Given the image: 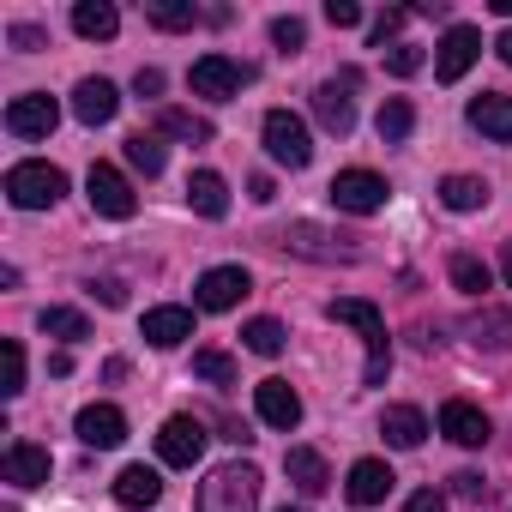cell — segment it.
I'll return each instance as SVG.
<instances>
[{
	"label": "cell",
	"instance_id": "6da1fadb",
	"mask_svg": "<svg viewBox=\"0 0 512 512\" xmlns=\"http://www.w3.org/2000/svg\"><path fill=\"white\" fill-rule=\"evenodd\" d=\"M326 320H338V326H356L362 338H368V386H386V368H392V344H386V320H380V308L374 302H362V296H338L332 308H326Z\"/></svg>",
	"mask_w": 512,
	"mask_h": 512
},
{
	"label": "cell",
	"instance_id": "7a4b0ae2",
	"mask_svg": "<svg viewBox=\"0 0 512 512\" xmlns=\"http://www.w3.org/2000/svg\"><path fill=\"white\" fill-rule=\"evenodd\" d=\"M260 506V470L253 464H217L199 482V512H253Z\"/></svg>",
	"mask_w": 512,
	"mask_h": 512
},
{
	"label": "cell",
	"instance_id": "3957f363",
	"mask_svg": "<svg viewBox=\"0 0 512 512\" xmlns=\"http://www.w3.org/2000/svg\"><path fill=\"white\" fill-rule=\"evenodd\" d=\"M61 193H67V175L55 163H13L7 169V199L19 211H49V205H61Z\"/></svg>",
	"mask_w": 512,
	"mask_h": 512
},
{
	"label": "cell",
	"instance_id": "277c9868",
	"mask_svg": "<svg viewBox=\"0 0 512 512\" xmlns=\"http://www.w3.org/2000/svg\"><path fill=\"white\" fill-rule=\"evenodd\" d=\"M187 85H193V97H205V103H229V97H241V91L253 85V67H241V61H229V55H199L193 73H187Z\"/></svg>",
	"mask_w": 512,
	"mask_h": 512
},
{
	"label": "cell",
	"instance_id": "5b68a950",
	"mask_svg": "<svg viewBox=\"0 0 512 512\" xmlns=\"http://www.w3.org/2000/svg\"><path fill=\"white\" fill-rule=\"evenodd\" d=\"M326 193H332V205L350 211V217H374V211H386V199H392L386 175H374V169H338Z\"/></svg>",
	"mask_w": 512,
	"mask_h": 512
},
{
	"label": "cell",
	"instance_id": "8992f818",
	"mask_svg": "<svg viewBox=\"0 0 512 512\" xmlns=\"http://www.w3.org/2000/svg\"><path fill=\"white\" fill-rule=\"evenodd\" d=\"M260 133H266V151H272L284 169H308V163H314V139H308V121H302V115L272 109Z\"/></svg>",
	"mask_w": 512,
	"mask_h": 512
},
{
	"label": "cell",
	"instance_id": "52a82bcc",
	"mask_svg": "<svg viewBox=\"0 0 512 512\" xmlns=\"http://www.w3.org/2000/svg\"><path fill=\"white\" fill-rule=\"evenodd\" d=\"M85 193H91V211H97V217H115V223H127V217L139 211V193H133V181H127L115 163H91V175H85Z\"/></svg>",
	"mask_w": 512,
	"mask_h": 512
},
{
	"label": "cell",
	"instance_id": "ba28073f",
	"mask_svg": "<svg viewBox=\"0 0 512 512\" xmlns=\"http://www.w3.org/2000/svg\"><path fill=\"white\" fill-rule=\"evenodd\" d=\"M205 422L199 416H169L163 428H157V458L163 464H175V470H193L199 458H205Z\"/></svg>",
	"mask_w": 512,
	"mask_h": 512
},
{
	"label": "cell",
	"instance_id": "9c48e42d",
	"mask_svg": "<svg viewBox=\"0 0 512 512\" xmlns=\"http://www.w3.org/2000/svg\"><path fill=\"white\" fill-rule=\"evenodd\" d=\"M476 61H482V31H476V25H452V31L440 37V49H434V79H440V85H458Z\"/></svg>",
	"mask_w": 512,
	"mask_h": 512
},
{
	"label": "cell",
	"instance_id": "30bf717a",
	"mask_svg": "<svg viewBox=\"0 0 512 512\" xmlns=\"http://www.w3.org/2000/svg\"><path fill=\"white\" fill-rule=\"evenodd\" d=\"M55 121H61V103L43 97V91H25V97L7 103V133H13V139H49Z\"/></svg>",
	"mask_w": 512,
	"mask_h": 512
},
{
	"label": "cell",
	"instance_id": "8fae6325",
	"mask_svg": "<svg viewBox=\"0 0 512 512\" xmlns=\"http://www.w3.org/2000/svg\"><path fill=\"white\" fill-rule=\"evenodd\" d=\"M247 290H253V278H247L241 266H211V272L193 284V302H199L205 314H229Z\"/></svg>",
	"mask_w": 512,
	"mask_h": 512
},
{
	"label": "cell",
	"instance_id": "7c38bea8",
	"mask_svg": "<svg viewBox=\"0 0 512 512\" xmlns=\"http://www.w3.org/2000/svg\"><path fill=\"white\" fill-rule=\"evenodd\" d=\"M49 470H55V458H49V446H37V440H13L7 458H0V476H7L13 488H43Z\"/></svg>",
	"mask_w": 512,
	"mask_h": 512
},
{
	"label": "cell",
	"instance_id": "4fadbf2b",
	"mask_svg": "<svg viewBox=\"0 0 512 512\" xmlns=\"http://www.w3.org/2000/svg\"><path fill=\"white\" fill-rule=\"evenodd\" d=\"M253 410H260L266 428H284V434L302 422V398H296L290 380H260V386H253Z\"/></svg>",
	"mask_w": 512,
	"mask_h": 512
},
{
	"label": "cell",
	"instance_id": "5bb4252c",
	"mask_svg": "<svg viewBox=\"0 0 512 512\" xmlns=\"http://www.w3.org/2000/svg\"><path fill=\"white\" fill-rule=\"evenodd\" d=\"M284 241H290L296 253H308V260H326V266H332V260H338V266H356V260H362V247H350L344 235L332 241V235H326V229H314V223H290V235H284Z\"/></svg>",
	"mask_w": 512,
	"mask_h": 512
},
{
	"label": "cell",
	"instance_id": "9a60e30c",
	"mask_svg": "<svg viewBox=\"0 0 512 512\" xmlns=\"http://www.w3.org/2000/svg\"><path fill=\"white\" fill-rule=\"evenodd\" d=\"M73 428H79V440H85V446H97V452H115V446L127 440V416H121L115 404H85Z\"/></svg>",
	"mask_w": 512,
	"mask_h": 512
},
{
	"label": "cell",
	"instance_id": "2e32d148",
	"mask_svg": "<svg viewBox=\"0 0 512 512\" xmlns=\"http://www.w3.org/2000/svg\"><path fill=\"white\" fill-rule=\"evenodd\" d=\"M392 482H398V476H392V464H386V458H356V464H350L344 494H350L356 506H380V500L392 494Z\"/></svg>",
	"mask_w": 512,
	"mask_h": 512
},
{
	"label": "cell",
	"instance_id": "e0dca14e",
	"mask_svg": "<svg viewBox=\"0 0 512 512\" xmlns=\"http://www.w3.org/2000/svg\"><path fill=\"white\" fill-rule=\"evenodd\" d=\"M115 109H121V91H115L109 79H79V91H73V115H79L85 127H109Z\"/></svg>",
	"mask_w": 512,
	"mask_h": 512
},
{
	"label": "cell",
	"instance_id": "ac0fdd59",
	"mask_svg": "<svg viewBox=\"0 0 512 512\" xmlns=\"http://www.w3.org/2000/svg\"><path fill=\"white\" fill-rule=\"evenodd\" d=\"M440 434L452 440V446H488V416L476 410V404H464V398H452L446 410H440Z\"/></svg>",
	"mask_w": 512,
	"mask_h": 512
},
{
	"label": "cell",
	"instance_id": "d6986e66",
	"mask_svg": "<svg viewBox=\"0 0 512 512\" xmlns=\"http://www.w3.org/2000/svg\"><path fill=\"white\" fill-rule=\"evenodd\" d=\"M115 500H121L127 512H151V506L163 500V476H157L151 464H127V470L115 476Z\"/></svg>",
	"mask_w": 512,
	"mask_h": 512
},
{
	"label": "cell",
	"instance_id": "ffe728a7",
	"mask_svg": "<svg viewBox=\"0 0 512 512\" xmlns=\"http://www.w3.org/2000/svg\"><path fill=\"white\" fill-rule=\"evenodd\" d=\"M470 127L494 145H512V97H500V91L470 97Z\"/></svg>",
	"mask_w": 512,
	"mask_h": 512
},
{
	"label": "cell",
	"instance_id": "44dd1931",
	"mask_svg": "<svg viewBox=\"0 0 512 512\" xmlns=\"http://www.w3.org/2000/svg\"><path fill=\"white\" fill-rule=\"evenodd\" d=\"M139 332H145V344L175 350V344H187V338H193V308H151V314L139 320Z\"/></svg>",
	"mask_w": 512,
	"mask_h": 512
},
{
	"label": "cell",
	"instance_id": "7402d4cb",
	"mask_svg": "<svg viewBox=\"0 0 512 512\" xmlns=\"http://www.w3.org/2000/svg\"><path fill=\"white\" fill-rule=\"evenodd\" d=\"M314 115H320V127H326V133H338V139H344V133L356 127V103H350V85H344V79L320 85V91H314Z\"/></svg>",
	"mask_w": 512,
	"mask_h": 512
},
{
	"label": "cell",
	"instance_id": "603a6c76",
	"mask_svg": "<svg viewBox=\"0 0 512 512\" xmlns=\"http://www.w3.org/2000/svg\"><path fill=\"white\" fill-rule=\"evenodd\" d=\"M380 434H386V446H398V452H416V446L428 440V416H422L416 404H392V410L380 416Z\"/></svg>",
	"mask_w": 512,
	"mask_h": 512
},
{
	"label": "cell",
	"instance_id": "cb8c5ba5",
	"mask_svg": "<svg viewBox=\"0 0 512 512\" xmlns=\"http://www.w3.org/2000/svg\"><path fill=\"white\" fill-rule=\"evenodd\" d=\"M284 476H290V482H296L308 500L332 488V470H326V458H320L314 446H290V452H284Z\"/></svg>",
	"mask_w": 512,
	"mask_h": 512
},
{
	"label": "cell",
	"instance_id": "d4e9b609",
	"mask_svg": "<svg viewBox=\"0 0 512 512\" xmlns=\"http://www.w3.org/2000/svg\"><path fill=\"white\" fill-rule=\"evenodd\" d=\"M187 205H193L199 217H229V187H223V175H217V169L187 175Z\"/></svg>",
	"mask_w": 512,
	"mask_h": 512
},
{
	"label": "cell",
	"instance_id": "484cf974",
	"mask_svg": "<svg viewBox=\"0 0 512 512\" xmlns=\"http://www.w3.org/2000/svg\"><path fill=\"white\" fill-rule=\"evenodd\" d=\"M73 31H79L85 43H109V37L121 31V13L109 7V0H79V7H73Z\"/></svg>",
	"mask_w": 512,
	"mask_h": 512
},
{
	"label": "cell",
	"instance_id": "4316f807",
	"mask_svg": "<svg viewBox=\"0 0 512 512\" xmlns=\"http://www.w3.org/2000/svg\"><path fill=\"white\" fill-rule=\"evenodd\" d=\"M157 133L187 139V145H205V139H211V121L193 115V109H157Z\"/></svg>",
	"mask_w": 512,
	"mask_h": 512
},
{
	"label": "cell",
	"instance_id": "83f0119b",
	"mask_svg": "<svg viewBox=\"0 0 512 512\" xmlns=\"http://www.w3.org/2000/svg\"><path fill=\"white\" fill-rule=\"evenodd\" d=\"M145 19L157 31H193L199 25V7H193V0H145Z\"/></svg>",
	"mask_w": 512,
	"mask_h": 512
},
{
	"label": "cell",
	"instance_id": "f1b7e54d",
	"mask_svg": "<svg viewBox=\"0 0 512 512\" xmlns=\"http://www.w3.org/2000/svg\"><path fill=\"white\" fill-rule=\"evenodd\" d=\"M440 205L446 211H476V205H488V187L476 175H446L440 181Z\"/></svg>",
	"mask_w": 512,
	"mask_h": 512
},
{
	"label": "cell",
	"instance_id": "f546056e",
	"mask_svg": "<svg viewBox=\"0 0 512 512\" xmlns=\"http://www.w3.org/2000/svg\"><path fill=\"white\" fill-rule=\"evenodd\" d=\"M43 338H61V344H85L91 338V320L79 308H43Z\"/></svg>",
	"mask_w": 512,
	"mask_h": 512
},
{
	"label": "cell",
	"instance_id": "4dcf8cb0",
	"mask_svg": "<svg viewBox=\"0 0 512 512\" xmlns=\"http://www.w3.org/2000/svg\"><path fill=\"white\" fill-rule=\"evenodd\" d=\"M127 163H133L139 175H163V163H169L163 133H133V139H127Z\"/></svg>",
	"mask_w": 512,
	"mask_h": 512
},
{
	"label": "cell",
	"instance_id": "1f68e13d",
	"mask_svg": "<svg viewBox=\"0 0 512 512\" xmlns=\"http://www.w3.org/2000/svg\"><path fill=\"white\" fill-rule=\"evenodd\" d=\"M374 127H380V139H386V145H398V139H410V127H416V109H410L404 97H386Z\"/></svg>",
	"mask_w": 512,
	"mask_h": 512
},
{
	"label": "cell",
	"instance_id": "d6a6232c",
	"mask_svg": "<svg viewBox=\"0 0 512 512\" xmlns=\"http://www.w3.org/2000/svg\"><path fill=\"white\" fill-rule=\"evenodd\" d=\"M284 338H290V332H284L278 320H247V326H241V344H247L253 356H278Z\"/></svg>",
	"mask_w": 512,
	"mask_h": 512
},
{
	"label": "cell",
	"instance_id": "836d02e7",
	"mask_svg": "<svg viewBox=\"0 0 512 512\" xmlns=\"http://www.w3.org/2000/svg\"><path fill=\"white\" fill-rule=\"evenodd\" d=\"M452 284H458L464 296H482V290L494 284V272L476 260V253H452Z\"/></svg>",
	"mask_w": 512,
	"mask_h": 512
},
{
	"label": "cell",
	"instance_id": "e575fe53",
	"mask_svg": "<svg viewBox=\"0 0 512 512\" xmlns=\"http://www.w3.org/2000/svg\"><path fill=\"white\" fill-rule=\"evenodd\" d=\"M0 392H7V398H19L25 392V350L7 338V344H0Z\"/></svg>",
	"mask_w": 512,
	"mask_h": 512
},
{
	"label": "cell",
	"instance_id": "d590c367",
	"mask_svg": "<svg viewBox=\"0 0 512 512\" xmlns=\"http://www.w3.org/2000/svg\"><path fill=\"white\" fill-rule=\"evenodd\" d=\"M193 374L211 380V386H235V362L223 350H193Z\"/></svg>",
	"mask_w": 512,
	"mask_h": 512
},
{
	"label": "cell",
	"instance_id": "8d00e7d4",
	"mask_svg": "<svg viewBox=\"0 0 512 512\" xmlns=\"http://www.w3.org/2000/svg\"><path fill=\"white\" fill-rule=\"evenodd\" d=\"M272 43H278L284 55H296V49L308 43V25H302L296 13H290V19H272Z\"/></svg>",
	"mask_w": 512,
	"mask_h": 512
},
{
	"label": "cell",
	"instance_id": "74e56055",
	"mask_svg": "<svg viewBox=\"0 0 512 512\" xmlns=\"http://www.w3.org/2000/svg\"><path fill=\"white\" fill-rule=\"evenodd\" d=\"M422 61H428L422 49H410V43H398V49L386 55V73H398V79H410V73H422Z\"/></svg>",
	"mask_w": 512,
	"mask_h": 512
},
{
	"label": "cell",
	"instance_id": "f35d334b",
	"mask_svg": "<svg viewBox=\"0 0 512 512\" xmlns=\"http://www.w3.org/2000/svg\"><path fill=\"white\" fill-rule=\"evenodd\" d=\"M326 19H332L338 31H356V25H362V7H356V0H326Z\"/></svg>",
	"mask_w": 512,
	"mask_h": 512
},
{
	"label": "cell",
	"instance_id": "ab89813d",
	"mask_svg": "<svg viewBox=\"0 0 512 512\" xmlns=\"http://www.w3.org/2000/svg\"><path fill=\"white\" fill-rule=\"evenodd\" d=\"M404 19H410V13H380V19H374V31H368V43H374V49H386V37H398V31H404Z\"/></svg>",
	"mask_w": 512,
	"mask_h": 512
},
{
	"label": "cell",
	"instance_id": "60d3db41",
	"mask_svg": "<svg viewBox=\"0 0 512 512\" xmlns=\"http://www.w3.org/2000/svg\"><path fill=\"white\" fill-rule=\"evenodd\" d=\"M7 37H13V49H25V55H31V49H49V31H37V25H13Z\"/></svg>",
	"mask_w": 512,
	"mask_h": 512
},
{
	"label": "cell",
	"instance_id": "b9f144b4",
	"mask_svg": "<svg viewBox=\"0 0 512 512\" xmlns=\"http://www.w3.org/2000/svg\"><path fill=\"white\" fill-rule=\"evenodd\" d=\"M404 512H446V494H440V488H422V494L404 500Z\"/></svg>",
	"mask_w": 512,
	"mask_h": 512
},
{
	"label": "cell",
	"instance_id": "7bdbcfd3",
	"mask_svg": "<svg viewBox=\"0 0 512 512\" xmlns=\"http://www.w3.org/2000/svg\"><path fill=\"white\" fill-rule=\"evenodd\" d=\"M91 290L103 296V308H121V302H127V284H121V278H97Z\"/></svg>",
	"mask_w": 512,
	"mask_h": 512
},
{
	"label": "cell",
	"instance_id": "ee69618b",
	"mask_svg": "<svg viewBox=\"0 0 512 512\" xmlns=\"http://www.w3.org/2000/svg\"><path fill=\"white\" fill-rule=\"evenodd\" d=\"M452 494H458V500H482V476H476V470H458V476H452Z\"/></svg>",
	"mask_w": 512,
	"mask_h": 512
},
{
	"label": "cell",
	"instance_id": "f6af8a7d",
	"mask_svg": "<svg viewBox=\"0 0 512 512\" xmlns=\"http://www.w3.org/2000/svg\"><path fill=\"white\" fill-rule=\"evenodd\" d=\"M133 85H139V97H157V91H163V73H157V67H139Z\"/></svg>",
	"mask_w": 512,
	"mask_h": 512
},
{
	"label": "cell",
	"instance_id": "bcb514c9",
	"mask_svg": "<svg viewBox=\"0 0 512 512\" xmlns=\"http://www.w3.org/2000/svg\"><path fill=\"white\" fill-rule=\"evenodd\" d=\"M247 193H253V199H260V205H272V199H278V187H272V175H253V181H247Z\"/></svg>",
	"mask_w": 512,
	"mask_h": 512
},
{
	"label": "cell",
	"instance_id": "7dc6e473",
	"mask_svg": "<svg viewBox=\"0 0 512 512\" xmlns=\"http://www.w3.org/2000/svg\"><path fill=\"white\" fill-rule=\"evenodd\" d=\"M49 374H55V380H67V374H73V356H67V350H55V356H49Z\"/></svg>",
	"mask_w": 512,
	"mask_h": 512
},
{
	"label": "cell",
	"instance_id": "c3c4849f",
	"mask_svg": "<svg viewBox=\"0 0 512 512\" xmlns=\"http://www.w3.org/2000/svg\"><path fill=\"white\" fill-rule=\"evenodd\" d=\"M494 49H500V61H506V67H512V25H506V31H500V43H494Z\"/></svg>",
	"mask_w": 512,
	"mask_h": 512
},
{
	"label": "cell",
	"instance_id": "681fc988",
	"mask_svg": "<svg viewBox=\"0 0 512 512\" xmlns=\"http://www.w3.org/2000/svg\"><path fill=\"white\" fill-rule=\"evenodd\" d=\"M500 278H506V290H512V241H506V253H500Z\"/></svg>",
	"mask_w": 512,
	"mask_h": 512
},
{
	"label": "cell",
	"instance_id": "f907efd6",
	"mask_svg": "<svg viewBox=\"0 0 512 512\" xmlns=\"http://www.w3.org/2000/svg\"><path fill=\"white\" fill-rule=\"evenodd\" d=\"M284 512H308V506H284Z\"/></svg>",
	"mask_w": 512,
	"mask_h": 512
}]
</instances>
